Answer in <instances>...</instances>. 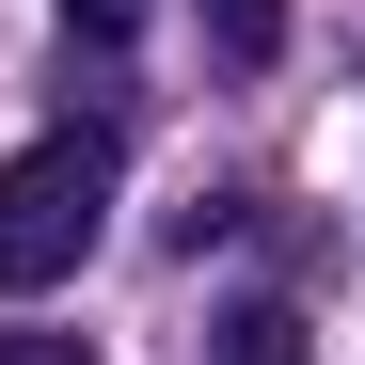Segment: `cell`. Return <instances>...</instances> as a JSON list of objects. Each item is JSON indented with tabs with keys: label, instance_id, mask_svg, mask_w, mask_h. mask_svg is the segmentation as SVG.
Instances as JSON below:
<instances>
[{
	"label": "cell",
	"instance_id": "1",
	"mask_svg": "<svg viewBox=\"0 0 365 365\" xmlns=\"http://www.w3.org/2000/svg\"><path fill=\"white\" fill-rule=\"evenodd\" d=\"M96 238H111V143L96 128H48V143L0 159V302L64 286Z\"/></svg>",
	"mask_w": 365,
	"mask_h": 365
},
{
	"label": "cell",
	"instance_id": "2",
	"mask_svg": "<svg viewBox=\"0 0 365 365\" xmlns=\"http://www.w3.org/2000/svg\"><path fill=\"white\" fill-rule=\"evenodd\" d=\"M207 365H302V318L286 302H238V318L207 334Z\"/></svg>",
	"mask_w": 365,
	"mask_h": 365
},
{
	"label": "cell",
	"instance_id": "3",
	"mask_svg": "<svg viewBox=\"0 0 365 365\" xmlns=\"http://www.w3.org/2000/svg\"><path fill=\"white\" fill-rule=\"evenodd\" d=\"M207 32H222V64H270V48H286V0H207Z\"/></svg>",
	"mask_w": 365,
	"mask_h": 365
},
{
	"label": "cell",
	"instance_id": "4",
	"mask_svg": "<svg viewBox=\"0 0 365 365\" xmlns=\"http://www.w3.org/2000/svg\"><path fill=\"white\" fill-rule=\"evenodd\" d=\"M64 32H96V48H111V32H143V0H64Z\"/></svg>",
	"mask_w": 365,
	"mask_h": 365
},
{
	"label": "cell",
	"instance_id": "5",
	"mask_svg": "<svg viewBox=\"0 0 365 365\" xmlns=\"http://www.w3.org/2000/svg\"><path fill=\"white\" fill-rule=\"evenodd\" d=\"M0 365H96L80 334H0Z\"/></svg>",
	"mask_w": 365,
	"mask_h": 365
}]
</instances>
